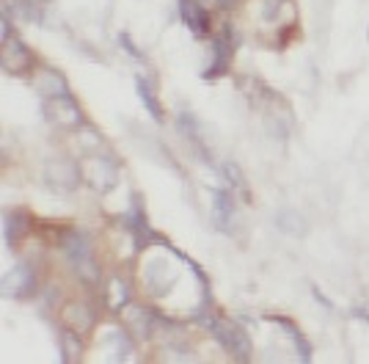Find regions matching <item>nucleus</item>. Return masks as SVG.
Instances as JSON below:
<instances>
[{
	"instance_id": "nucleus-23",
	"label": "nucleus",
	"mask_w": 369,
	"mask_h": 364,
	"mask_svg": "<svg viewBox=\"0 0 369 364\" xmlns=\"http://www.w3.org/2000/svg\"><path fill=\"white\" fill-rule=\"evenodd\" d=\"M218 6H221V9H232V6H234V0H218Z\"/></svg>"
},
{
	"instance_id": "nucleus-4",
	"label": "nucleus",
	"mask_w": 369,
	"mask_h": 364,
	"mask_svg": "<svg viewBox=\"0 0 369 364\" xmlns=\"http://www.w3.org/2000/svg\"><path fill=\"white\" fill-rule=\"evenodd\" d=\"M44 110L50 113V119L56 125H63V128H80L83 122V110L80 105L75 103V97H58V100H47Z\"/></svg>"
},
{
	"instance_id": "nucleus-18",
	"label": "nucleus",
	"mask_w": 369,
	"mask_h": 364,
	"mask_svg": "<svg viewBox=\"0 0 369 364\" xmlns=\"http://www.w3.org/2000/svg\"><path fill=\"white\" fill-rule=\"evenodd\" d=\"M221 174H224L226 180H229V185H232V188H234V191L248 193L246 174L240 172V166H237V163H232V160H226L224 166H221Z\"/></svg>"
},
{
	"instance_id": "nucleus-10",
	"label": "nucleus",
	"mask_w": 369,
	"mask_h": 364,
	"mask_svg": "<svg viewBox=\"0 0 369 364\" xmlns=\"http://www.w3.org/2000/svg\"><path fill=\"white\" fill-rule=\"evenodd\" d=\"M232 221H234V199L229 191L212 193V224L221 232H232Z\"/></svg>"
},
{
	"instance_id": "nucleus-1",
	"label": "nucleus",
	"mask_w": 369,
	"mask_h": 364,
	"mask_svg": "<svg viewBox=\"0 0 369 364\" xmlns=\"http://www.w3.org/2000/svg\"><path fill=\"white\" fill-rule=\"evenodd\" d=\"M63 251H66L69 262L75 265V271H78L85 281H97L100 274H97V262L91 257V243H88V237L83 235V232H69L66 243H63Z\"/></svg>"
},
{
	"instance_id": "nucleus-20",
	"label": "nucleus",
	"mask_w": 369,
	"mask_h": 364,
	"mask_svg": "<svg viewBox=\"0 0 369 364\" xmlns=\"http://www.w3.org/2000/svg\"><path fill=\"white\" fill-rule=\"evenodd\" d=\"M63 353H66V364H78L83 348L80 343H78V334H75V331H69V334L63 337Z\"/></svg>"
},
{
	"instance_id": "nucleus-12",
	"label": "nucleus",
	"mask_w": 369,
	"mask_h": 364,
	"mask_svg": "<svg viewBox=\"0 0 369 364\" xmlns=\"http://www.w3.org/2000/svg\"><path fill=\"white\" fill-rule=\"evenodd\" d=\"M63 321L69 326V331H75V334H88L91 331V326H94V312L85 306V303H69L66 309H63Z\"/></svg>"
},
{
	"instance_id": "nucleus-21",
	"label": "nucleus",
	"mask_w": 369,
	"mask_h": 364,
	"mask_svg": "<svg viewBox=\"0 0 369 364\" xmlns=\"http://www.w3.org/2000/svg\"><path fill=\"white\" fill-rule=\"evenodd\" d=\"M177 128H180V132L187 135V141H190V144H199V141H202V138H199V130H196V119H193L190 113H180Z\"/></svg>"
},
{
	"instance_id": "nucleus-11",
	"label": "nucleus",
	"mask_w": 369,
	"mask_h": 364,
	"mask_svg": "<svg viewBox=\"0 0 369 364\" xmlns=\"http://www.w3.org/2000/svg\"><path fill=\"white\" fill-rule=\"evenodd\" d=\"M174 279H177V274L165 265L163 259H152V262L146 265V287H149L155 296H163L165 290L174 284Z\"/></svg>"
},
{
	"instance_id": "nucleus-24",
	"label": "nucleus",
	"mask_w": 369,
	"mask_h": 364,
	"mask_svg": "<svg viewBox=\"0 0 369 364\" xmlns=\"http://www.w3.org/2000/svg\"><path fill=\"white\" fill-rule=\"evenodd\" d=\"M367 39H369V33H367Z\"/></svg>"
},
{
	"instance_id": "nucleus-15",
	"label": "nucleus",
	"mask_w": 369,
	"mask_h": 364,
	"mask_svg": "<svg viewBox=\"0 0 369 364\" xmlns=\"http://www.w3.org/2000/svg\"><path fill=\"white\" fill-rule=\"evenodd\" d=\"M212 50H215V58H212V64L207 66L204 78H215V75H221L229 64V56H232V42L226 39V36H218L215 42H212Z\"/></svg>"
},
{
	"instance_id": "nucleus-2",
	"label": "nucleus",
	"mask_w": 369,
	"mask_h": 364,
	"mask_svg": "<svg viewBox=\"0 0 369 364\" xmlns=\"http://www.w3.org/2000/svg\"><path fill=\"white\" fill-rule=\"evenodd\" d=\"M209 328L218 334V340H221L237 359H248V356H251L248 334L240 328V326H234L232 321H215V323H209Z\"/></svg>"
},
{
	"instance_id": "nucleus-13",
	"label": "nucleus",
	"mask_w": 369,
	"mask_h": 364,
	"mask_svg": "<svg viewBox=\"0 0 369 364\" xmlns=\"http://www.w3.org/2000/svg\"><path fill=\"white\" fill-rule=\"evenodd\" d=\"M276 227H279L284 235H292V237H303L308 232L306 215H301L298 210H292V207L279 210V215H276Z\"/></svg>"
},
{
	"instance_id": "nucleus-6",
	"label": "nucleus",
	"mask_w": 369,
	"mask_h": 364,
	"mask_svg": "<svg viewBox=\"0 0 369 364\" xmlns=\"http://www.w3.org/2000/svg\"><path fill=\"white\" fill-rule=\"evenodd\" d=\"M33 88L39 91L44 100L72 97V91H69V83H66V78H63L61 72H56V69H39V72L33 75Z\"/></svg>"
},
{
	"instance_id": "nucleus-5",
	"label": "nucleus",
	"mask_w": 369,
	"mask_h": 364,
	"mask_svg": "<svg viewBox=\"0 0 369 364\" xmlns=\"http://www.w3.org/2000/svg\"><path fill=\"white\" fill-rule=\"evenodd\" d=\"M44 177L56 191H75L78 182H80L78 166H72L69 160H50L47 169H44Z\"/></svg>"
},
{
	"instance_id": "nucleus-8",
	"label": "nucleus",
	"mask_w": 369,
	"mask_h": 364,
	"mask_svg": "<svg viewBox=\"0 0 369 364\" xmlns=\"http://www.w3.org/2000/svg\"><path fill=\"white\" fill-rule=\"evenodd\" d=\"M31 64V47L17 39V36H11L9 42H3V69L6 72H11V75H22L25 69Z\"/></svg>"
},
{
	"instance_id": "nucleus-17",
	"label": "nucleus",
	"mask_w": 369,
	"mask_h": 364,
	"mask_svg": "<svg viewBox=\"0 0 369 364\" xmlns=\"http://www.w3.org/2000/svg\"><path fill=\"white\" fill-rule=\"evenodd\" d=\"M108 348H110L108 364H124L127 359H130V353H132V343H130L124 334H110Z\"/></svg>"
},
{
	"instance_id": "nucleus-7",
	"label": "nucleus",
	"mask_w": 369,
	"mask_h": 364,
	"mask_svg": "<svg viewBox=\"0 0 369 364\" xmlns=\"http://www.w3.org/2000/svg\"><path fill=\"white\" fill-rule=\"evenodd\" d=\"M177 9H180V20L190 33H196V36L209 33V17L199 0H180Z\"/></svg>"
},
{
	"instance_id": "nucleus-22",
	"label": "nucleus",
	"mask_w": 369,
	"mask_h": 364,
	"mask_svg": "<svg viewBox=\"0 0 369 364\" xmlns=\"http://www.w3.org/2000/svg\"><path fill=\"white\" fill-rule=\"evenodd\" d=\"M119 42H122V47L127 50V56H132V58H138V61H146V56L141 53V47L130 39V33H119Z\"/></svg>"
},
{
	"instance_id": "nucleus-3",
	"label": "nucleus",
	"mask_w": 369,
	"mask_h": 364,
	"mask_svg": "<svg viewBox=\"0 0 369 364\" xmlns=\"http://www.w3.org/2000/svg\"><path fill=\"white\" fill-rule=\"evenodd\" d=\"M85 180L97 193H108L116 185V166L108 157H88L85 160Z\"/></svg>"
},
{
	"instance_id": "nucleus-14",
	"label": "nucleus",
	"mask_w": 369,
	"mask_h": 364,
	"mask_svg": "<svg viewBox=\"0 0 369 364\" xmlns=\"http://www.w3.org/2000/svg\"><path fill=\"white\" fill-rule=\"evenodd\" d=\"M135 91H138V97H141V103L146 105V110L157 119V122H163V105H160V100H157V94H155V86L141 78V75H135Z\"/></svg>"
},
{
	"instance_id": "nucleus-9",
	"label": "nucleus",
	"mask_w": 369,
	"mask_h": 364,
	"mask_svg": "<svg viewBox=\"0 0 369 364\" xmlns=\"http://www.w3.org/2000/svg\"><path fill=\"white\" fill-rule=\"evenodd\" d=\"M36 287V279H33V271L28 265H17L11 268L6 279H3V293L11 296V298H22V296H31Z\"/></svg>"
},
{
	"instance_id": "nucleus-16",
	"label": "nucleus",
	"mask_w": 369,
	"mask_h": 364,
	"mask_svg": "<svg viewBox=\"0 0 369 364\" xmlns=\"http://www.w3.org/2000/svg\"><path fill=\"white\" fill-rule=\"evenodd\" d=\"M28 232V218L22 213H9L6 215V221H3V237H6V243L14 249L17 243H20V237Z\"/></svg>"
},
{
	"instance_id": "nucleus-19",
	"label": "nucleus",
	"mask_w": 369,
	"mask_h": 364,
	"mask_svg": "<svg viewBox=\"0 0 369 364\" xmlns=\"http://www.w3.org/2000/svg\"><path fill=\"white\" fill-rule=\"evenodd\" d=\"M127 301H130V293H127L124 281L122 279H110V284H108V303L113 309H122Z\"/></svg>"
}]
</instances>
